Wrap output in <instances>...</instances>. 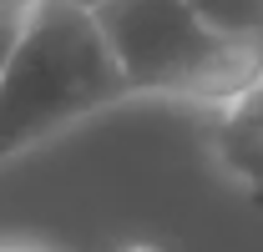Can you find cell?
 Wrapping results in <instances>:
<instances>
[{
  "instance_id": "6da1fadb",
  "label": "cell",
  "mask_w": 263,
  "mask_h": 252,
  "mask_svg": "<svg viewBox=\"0 0 263 252\" xmlns=\"http://www.w3.org/2000/svg\"><path fill=\"white\" fill-rule=\"evenodd\" d=\"M127 96L132 86L122 81L91 10L71 0H41L21 20L0 66V166Z\"/></svg>"
},
{
  "instance_id": "7a4b0ae2",
  "label": "cell",
  "mask_w": 263,
  "mask_h": 252,
  "mask_svg": "<svg viewBox=\"0 0 263 252\" xmlns=\"http://www.w3.org/2000/svg\"><path fill=\"white\" fill-rule=\"evenodd\" d=\"M101 40L132 96H177L218 106L263 76V51L218 35L187 0H101Z\"/></svg>"
},
{
  "instance_id": "3957f363",
  "label": "cell",
  "mask_w": 263,
  "mask_h": 252,
  "mask_svg": "<svg viewBox=\"0 0 263 252\" xmlns=\"http://www.w3.org/2000/svg\"><path fill=\"white\" fill-rule=\"evenodd\" d=\"M213 157L238 187L263 197V76L218 101L213 116Z\"/></svg>"
},
{
  "instance_id": "277c9868",
  "label": "cell",
  "mask_w": 263,
  "mask_h": 252,
  "mask_svg": "<svg viewBox=\"0 0 263 252\" xmlns=\"http://www.w3.org/2000/svg\"><path fill=\"white\" fill-rule=\"evenodd\" d=\"M187 5H193L218 35L263 51V0H187Z\"/></svg>"
},
{
  "instance_id": "5b68a950",
  "label": "cell",
  "mask_w": 263,
  "mask_h": 252,
  "mask_svg": "<svg viewBox=\"0 0 263 252\" xmlns=\"http://www.w3.org/2000/svg\"><path fill=\"white\" fill-rule=\"evenodd\" d=\"M21 20H26V15H21ZM21 20H15V15H0V66H5L10 46H15V31H21Z\"/></svg>"
},
{
  "instance_id": "8992f818",
  "label": "cell",
  "mask_w": 263,
  "mask_h": 252,
  "mask_svg": "<svg viewBox=\"0 0 263 252\" xmlns=\"http://www.w3.org/2000/svg\"><path fill=\"white\" fill-rule=\"evenodd\" d=\"M35 5H41V0H0V15H15V20H21V15H31Z\"/></svg>"
},
{
  "instance_id": "52a82bcc",
  "label": "cell",
  "mask_w": 263,
  "mask_h": 252,
  "mask_svg": "<svg viewBox=\"0 0 263 252\" xmlns=\"http://www.w3.org/2000/svg\"><path fill=\"white\" fill-rule=\"evenodd\" d=\"M0 252H35V247H21V242H0Z\"/></svg>"
},
{
  "instance_id": "ba28073f",
  "label": "cell",
  "mask_w": 263,
  "mask_h": 252,
  "mask_svg": "<svg viewBox=\"0 0 263 252\" xmlns=\"http://www.w3.org/2000/svg\"><path fill=\"white\" fill-rule=\"evenodd\" d=\"M71 5H86V10H91V5H101V0H71Z\"/></svg>"
},
{
  "instance_id": "9c48e42d",
  "label": "cell",
  "mask_w": 263,
  "mask_h": 252,
  "mask_svg": "<svg viewBox=\"0 0 263 252\" xmlns=\"http://www.w3.org/2000/svg\"><path fill=\"white\" fill-rule=\"evenodd\" d=\"M122 252H152V247H122Z\"/></svg>"
}]
</instances>
